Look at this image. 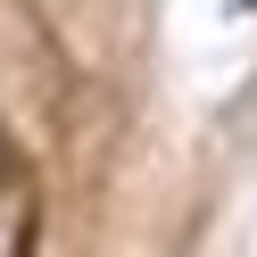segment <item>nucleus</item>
<instances>
[{
	"instance_id": "1",
	"label": "nucleus",
	"mask_w": 257,
	"mask_h": 257,
	"mask_svg": "<svg viewBox=\"0 0 257 257\" xmlns=\"http://www.w3.org/2000/svg\"><path fill=\"white\" fill-rule=\"evenodd\" d=\"M34 240V191H25V166L9 158V133H0V257H25Z\"/></svg>"
}]
</instances>
